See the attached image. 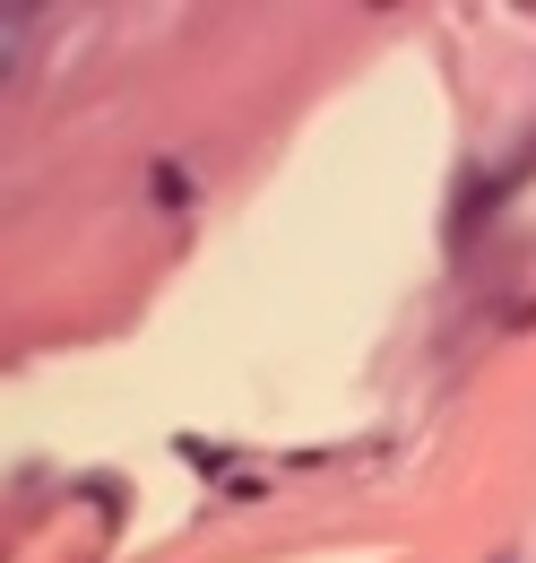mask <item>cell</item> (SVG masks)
I'll use <instances>...</instances> for the list:
<instances>
[{"label":"cell","mask_w":536,"mask_h":563,"mask_svg":"<svg viewBox=\"0 0 536 563\" xmlns=\"http://www.w3.org/2000/svg\"><path fill=\"white\" fill-rule=\"evenodd\" d=\"M26 26H35V9H26V0H9V9H0V44H9V62L26 53Z\"/></svg>","instance_id":"cell-1"},{"label":"cell","mask_w":536,"mask_h":563,"mask_svg":"<svg viewBox=\"0 0 536 563\" xmlns=\"http://www.w3.org/2000/svg\"><path fill=\"white\" fill-rule=\"evenodd\" d=\"M493 563H511V555H493Z\"/></svg>","instance_id":"cell-2"}]
</instances>
